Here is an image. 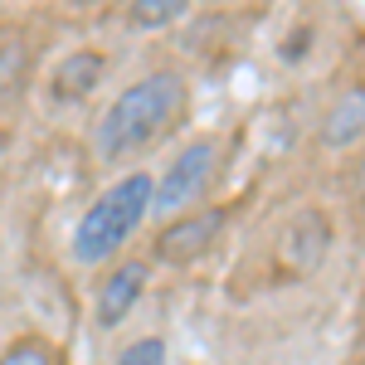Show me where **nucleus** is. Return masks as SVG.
Returning a JSON list of instances; mask_svg holds the SVG:
<instances>
[{"instance_id":"nucleus-1","label":"nucleus","mask_w":365,"mask_h":365,"mask_svg":"<svg viewBox=\"0 0 365 365\" xmlns=\"http://www.w3.org/2000/svg\"><path fill=\"white\" fill-rule=\"evenodd\" d=\"M180 113H185V83H180V73H151V78L132 83L103 113V122H98V151H103V161H117L127 151L151 146L161 132H170L180 122Z\"/></svg>"},{"instance_id":"nucleus-2","label":"nucleus","mask_w":365,"mask_h":365,"mask_svg":"<svg viewBox=\"0 0 365 365\" xmlns=\"http://www.w3.org/2000/svg\"><path fill=\"white\" fill-rule=\"evenodd\" d=\"M156 205V185H151V175H127V180H117L108 195L93 200V210L83 215V225L73 234V253L83 258V263H98V258H108V253L141 225V215Z\"/></svg>"},{"instance_id":"nucleus-3","label":"nucleus","mask_w":365,"mask_h":365,"mask_svg":"<svg viewBox=\"0 0 365 365\" xmlns=\"http://www.w3.org/2000/svg\"><path fill=\"white\" fill-rule=\"evenodd\" d=\"M215 141H195V146H185L170 170L161 175V185H156V210L166 215V210H180V205H190V200L210 185V175H215Z\"/></svg>"},{"instance_id":"nucleus-4","label":"nucleus","mask_w":365,"mask_h":365,"mask_svg":"<svg viewBox=\"0 0 365 365\" xmlns=\"http://www.w3.org/2000/svg\"><path fill=\"white\" fill-rule=\"evenodd\" d=\"M141 287H146V263H122V268H113L108 282L98 287V322L103 327H117L132 312V302L141 297Z\"/></svg>"},{"instance_id":"nucleus-5","label":"nucleus","mask_w":365,"mask_h":365,"mask_svg":"<svg viewBox=\"0 0 365 365\" xmlns=\"http://www.w3.org/2000/svg\"><path fill=\"white\" fill-rule=\"evenodd\" d=\"M220 225H225V215L220 210H205V215H190V220H180V225H170L166 234H161V258H170V263H185V258H195L215 234H220Z\"/></svg>"},{"instance_id":"nucleus-6","label":"nucleus","mask_w":365,"mask_h":365,"mask_svg":"<svg viewBox=\"0 0 365 365\" xmlns=\"http://www.w3.org/2000/svg\"><path fill=\"white\" fill-rule=\"evenodd\" d=\"M98 78H103V58L98 54H73V58H63V68L54 73V93L63 103H73V98L93 93Z\"/></svg>"},{"instance_id":"nucleus-7","label":"nucleus","mask_w":365,"mask_h":365,"mask_svg":"<svg viewBox=\"0 0 365 365\" xmlns=\"http://www.w3.org/2000/svg\"><path fill=\"white\" fill-rule=\"evenodd\" d=\"M287 253H292V263L297 268H312L322 253H327V220L322 215H302L292 234H287Z\"/></svg>"},{"instance_id":"nucleus-8","label":"nucleus","mask_w":365,"mask_h":365,"mask_svg":"<svg viewBox=\"0 0 365 365\" xmlns=\"http://www.w3.org/2000/svg\"><path fill=\"white\" fill-rule=\"evenodd\" d=\"M361 132H365V93H351L336 113H331V122H327V141L331 146H346V141H356Z\"/></svg>"},{"instance_id":"nucleus-9","label":"nucleus","mask_w":365,"mask_h":365,"mask_svg":"<svg viewBox=\"0 0 365 365\" xmlns=\"http://www.w3.org/2000/svg\"><path fill=\"white\" fill-rule=\"evenodd\" d=\"M25 83V44L15 34H0V103H10Z\"/></svg>"},{"instance_id":"nucleus-10","label":"nucleus","mask_w":365,"mask_h":365,"mask_svg":"<svg viewBox=\"0 0 365 365\" xmlns=\"http://www.w3.org/2000/svg\"><path fill=\"white\" fill-rule=\"evenodd\" d=\"M190 10V0H137L132 5V25L137 29H161L170 25L175 15H185Z\"/></svg>"},{"instance_id":"nucleus-11","label":"nucleus","mask_w":365,"mask_h":365,"mask_svg":"<svg viewBox=\"0 0 365 365\" xmlns=\"http://www.w3.org/2000/svg\"><path fill=\"white\" fill-rule=\"evenodd\" d=\"M117 365H166V346H161L156 336H141L117 356Z\"/></svg>"},{"instance_id":"nucleus-12","label":"nucleus","mask_w":365,"mask_h":365,"mask_svg":"<svg viewBox=\"0 0 365 365\" xmlns=\"http://www.w3.org/2000/svg\"><path fill=\"white\" fill-rule=\"evenodd\" d=\"M0 365H54V351L44 346V341H20V346H10Z\"/></svg>"},{"instance_id":"nucleus-13","label":"nucleus","mask_w":365,"mask_h":365,"mask_svg":"<svg viewBox=\"0 0 365 365\" xmlns=\"http://www.w3.org/2000/svg\"><path fill=\"white\" fill-rule=\"evenodd\" d=\"M361 185H365V161H361Z\"/></svg>"},{"instance_id":"nucleus-14","label":"nucleus","mask_w":365,"mask_h":365,"mask_svg":"<svg viewBox=\"0 0 365 365\" xmlns=\"http://www.w3.org/2000/svg\"><path fill=\"white\" fill-rule=\"evenodd\" d=\"M361 365H365V361H361Z\"/></svg>"}]
</instances>
